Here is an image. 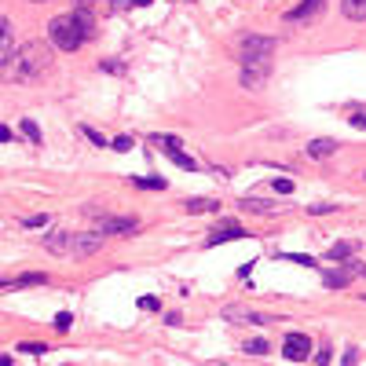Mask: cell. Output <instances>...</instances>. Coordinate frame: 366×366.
<instances>
[{"label": "cell", "instance_id": "cell-1", "mask_svg": "<svg viewBox=\"0 0 366 366\" xmlns=\"http://www.w3.org/2000/svg\"><path fill=\"white\" fill-rule=\"evenodd\" d=\"M51 70V48L45 40H26V45L11 48L0 59V81L8 84H30L37 77H45Z\"/></svg>", "mask_w": 366, "mask_h": 366}, {"label": "cell", "instance_id": "cell-2", "mask_svg": "<svg viewBox=\"0 0 366 366\" xmlns=\"http://www.w3.org/2000/svg\"><path fill=\"white\" fill-rule=\"evenodd\" d=\"M92 30H95V22L88 11H70V15H55L48 22V40L59 51H77L92 37Z\"/></svg>", "mask_w": 366, "mask_h": 366}, {"label": "cell", "instance_id": "cell-3", "mask_svg": "<svg viewBox=\"0 0 366 366\" xmlns=\"http://www.w3.org/2000/svg\"><path fill=\"white\" fill-rule=\"evenodd\" d=\"M45 242V249L51 253H59V257H92V253H100L103 249V234H95V231H51L40 238Z\"/></svg>", "mask_w": 366, "mask_h": 366}, {"label": "cell", "instance_id": "cell-4", "mask_svg": "<svg viewBox=\"0 0 366 366\" xmlns=\"http://www.w3.org/2000/svg\"><path fill=\"white\" fill-rule=\"evenodd\" d=\"M278 48L275 37H242L238 40V55H242V66H267L271 70V55Z\"/></svg>", "mask_w": 366, "mask_h": 366}, {"label": "cell", "instance_id": "cell-5", "mask_svg": "<svg viewBox=\"0 0 366 366\" xmlns=\"http://www.w3.org/2000/svg\"><path fill=\"white\" fill-rule=\"evenodd\" d=\"M150 143L158 147V150H165L168 158H173V161L180 165V168H187V173H194V158H191V154H183V150H180V139H176V136H150Z\"/></svg>", "mask_w": 366, "mask_h": 366}, {"label": "cell", "instance_id": "cell-6", "mask_svg": "<svg viewBox=\"0 0 366 366\" xmlns=\"http://www.w3.org/2000/svg\"><path fill=\"white\" fill-rule=\"evenodd\" d=\"M139 228L136 216H100L95 220V234H132Z\"/></svg>", "mask_w": 366, "mask_h": 366}, {"label": "cell", "instance_id": "cell-7", "mask_svg": "<svg viewBox=\"0 0 366 366\" xmlns=\"http://www.w3.org/2000/svg\"><path fill=\"white\" fill-rule=\"evenodd\" d=\"M356 275H366V267H363V264L337 267V271H326V275H322V286H326V289H344V286H348Z\"/></svg>", "mask_w": 366, "mask_h": 366}, {"label": "cell", "instance_id": "cell-8", "mask_svg": "<svg viewBox=\"0 0 366 366\" xmlns=\"http://www.w3.org/2000/svg\"><path fill=\"white\" fill-rule=\"evenodd\" d=\"M283 356L293 359V363H304L308 356H312V341H308V333H286Z\"/></svg>", "mask_w": 366, "mask_h": 366}, {"label": "cell", "instance_id": "cell-9", "mask_svg": "<svg viewBox=\"0 0 366 366\" xmlns=\"http://www.w3.org/2000/svg\"><path fill=\"white\" fill-rule=\"evenodd\" d=\"M223 319H228V322H249V326H264V322H278V319H271V315H260V312H253V308H238V304L223 308Z\"/></svg>", "mask_w": 366, "mask_h": 366}, {"label": "cell", "instance_id": "cell-10", "mask_svg": "<svg viewBox=\"0 0 366 366\" xmlns=\"http://www.w3.org/2000/svg\"><path fill=\"white\" fill-rule=\"evenodd\" d=\"M319 11H322V0H304L301 8L286 11V22H312V19H319Z\"/></svg>", "mask_w": 366, "mask_h": 366}, {"label": "cell", "instance_id": "cell-11", "mask_svg": "<svg viewBox=\"0 0 366 366\" xmlns=\"http://www.w3.org/2000/svg\"><path fill=\"white\" fill-rule=\"evenodd\" d=\"M234 238H246V231L242 228H238V223H220V228L213 231V234H209V246H220V242H234Z\"/></svg>", "mask_w": 366, "mask_h": 366}, {"label": "cell", "instance_id": "cell-12", "mask_svg": "<svg viewBox=\"0 0 366 366\" xmlns=\"http://www.w3.org/2000/svg\"><path fill=\"white\" fill-rule=\"evenodd\" d=\"M267 74H271V70L267 66H242V88H264V81H267Z\"/></svg>", "mask_w": 366, "mask_h": 366}, {"label": "cell", "instance_id": "cell-13", "mask_svg": "<svg viewBox=\"0 0 366 366\" xmlns=\"http://www.w3.org/2000/svg\"><path fill=\"white\" fill-rule=\"evenodd\" d=\"M304 150H308V158L322 161V158H330V154H337V139H312Z\"/></svg>", "mask_w": 366, "mask_h": 366}, {"label": "cell", "instance_id": "cell-14", "mask_svg": "<svg viewBox=\"0 0 366 366\" xmlns=\"http://www.w3.org/2000/svg\"><path fill=\"white\" fill-rule=\"evenodd\" d=\"M341 11L351 22H366V0H341Z\"/></svg>", "mask_w": 366, "mask_h": 366}, {"label": "cell", "instance_id": "cell-15", "mask_svg": "<svg viewBox=\"0 0 366 366\" xmlns=\"http://www.w3.org/2000/svg\"><path fill=\"white\" fill-rule=\"evenodd\" d=\"M11 45H15V26H11L8 19H0V59L11 51Z\"/></svg>", "mask_w": 366, "mask_h": 366}, {"label": "cell", "instance_id": "cell-16", "mask_svg": "<svg viewBox=\"0 0 366 366\" xmlns=\"http://www.w3.org/2000/svg\"><path fill=\"white\" fill-rule=\"evenodd\" d=\"M48 275H19V278H8V289H26V286H45Z\"/></svg>", "mask_w": 366, "mask_h": 366}, {"label": "cell", "instance_id": "cell-17", "mask_svg": "<svg viewBox=\"0 0 366 366\" xmlns=\"http://www.w3.org/2000/svg\"><path fill=\"white\" fill-rule=\"evenodd\" d=\"M132 183L143 191H165V180H158V176H132Z\"/></svg>", "mask_w": 366, "mask_h": 366}, {"label": "cell", "instance_id": "cell-18", "mask_svg": "<svg viewBox=\"0 0 366 366\" xmlns=\"http://www.w3.org/2000/svg\"><path fill=\"white\" fill-rule=\"evenodd\" d=\"M351 253H356V242H337L330 246V260H348Z\"/></svg>", "mask_w": 366, "mask_h": 366}, {"label": "cell", "instance_id": "cell-19", "mask_svg": "<svg viewBox=\"0 0 366 366\" xmlns=\"http://www.w3.org/2000/svg\"><path fill=\"white\" fill-rule=\"evenodd\" d=\"M209 209H216L213 198H187V213H209Z\"/></svg>", "mask_w": 366, "mask_h": 366}, {"label": "cell", "instance_id": "cell-20", "mask_svg": "<svg viewBox=\"0 0 366 366\" xmlns=\"http://www.w3.org/2000/svg\"><path fill=\"white\" fill-rule=\"evenodd\" d=\"M22 136H26V139H30V143H33V147H40V129H37V125H33L30 118H26V121H22Z\"/></svg>", "mask_w": 366, "mask_h": 366}, {"label": "cell", "instance_id": "cell-21", "mask_svg": "<svg viewBox=\"0 0 366 366\" xmlns=\"http://www.w3.org/2000/svg\"><path fill=\"white\" fill-rule=\"evenodd\" d=\"M70 326H74V315H70V312H59V315H55V330H59V333H66Z\"/></svg>", "mask_w": 366, "mask_h": 366}, {"label": "cell", "instance_id": "cell-22", "mask_svg": "<svg viewBox=\"0 0 366 366\" xmlns=\"http://www.w3.org/2000/svg\"><path fill=\"white\" fill-rule=\"evenodd\" d=\"M81 132H84V139H88V143H95V147H106V139H103L100 132H95V129H88V125H84Z\"/></svg>", "mask_w": 366, "mask_h": 366}, {"label": "cell", "instance_id": "cell-23", "mask_svg": "<svg viewBox=\"0 0 366 366\" xmlns=\"http://www.w3.org/2000/svg\"><path fill=\"white\" fill-rule=\"evenodd\" d=\"M132 147H136V143H132V136H118V139H114V150H121V154H129Z\"/></svg>", "mask_w": 366, "mask_h": 366}, {"label": "cell", "instance_id": "cell-24", "mask_svg": "<svg viewBox=\"0 0 366 366\" xmlns=\"http://www.w3.org/2000/svg\"><path fill=\"white\" fill-rule=\"evenodd\" d=\"M26 228H48V213H37V216H26Z\"/></svg>", "mask_w": 366, "mask_h": 366}, {"label": "cell", "instance_id": "cell-25", "mask_svg": "<svg viewBox=\"0 0 366 366\" xmlns=\"http://www.w3.org/2000/svg\"><path fill=\"white\" fill-rule=\"evenodd\" d=\"M286 260H293V264H304V267H315V260L312 257H301V253H283Z\"/></svg>", "mask_w": 366, "mask_h": 366}, {"label": "cell", "instance_id": "cell-26", "mask_svg": "<svg viewBox=\"0 0 366 366\" xmlns=\"http://www.w3.org/2000/svg\"><path fill=\"white\" fill-rule=\"evenodd\" d=\"M246 351H249V356H264V351H267V341H249Z\"/></svg>", "mask_w": 366, "mask_h": 366}, {"label": "cell", "instance_id": "cell-27", "mask_svg": "<svg viewBox=\"0 0 366 366\" xmlns=\"http://www.w3.org/2000/svg\"><path fill=\"white\" fill-rule=\"evenodd\" d=\"M333 209L337 205H308V213H312V216H326V213H333Z\"/></svg>", "mask_w": 366, "mask_h": 366}, {"label": "cell", "instance_id": "cell-28", "mask_svg": "<svg viewBox=\"0 0 366 366\" xmlns=\"http://www.w3.org/2000/svg\"><path fill=\"white\" fill-rule=\"evenodd\" d=\"M19 351H30V356H40V351H48L45 344H19Z\"/></svg>", "mask_w": 366, "mask_h": 366}, {"label": "cell", "instance_id": "cell-29", "mask_svg": "<svg viewBox=\"0 0 366 366\" xmlns=\"http://www.w3.org/2000/svg\"><path fill=\"white\" fill-rule=\"evenodd\" d=\"M275 191H278V194H289L293 183H289V180H275Z\"/></svg>", "mask_w": 366, "mask_h": 366}, {"label": "cell", "instance_id": "cell-30", "mask_svg": "<svg viewBox=\"0 0 366 366\" xmlns=\"http://www.w3.org/2000/svg\"><path fill=\"white\" fill-rule=\"evenodd\" d=\"M139 308H143V312H154V308H158V297H143V301H139Z\"/></svg>", "mask_w": 366, "mask_h": 366}, {"label": "cell", "instance_id": "cell-31", "mask_svg": "<svg viewBox=\"0 0 366 366\" xmlns=\"http://www.w3.org/2000/svg\"><path fill=\"white\" fill-rule=\"evenodd\" d=\"M348 121H351V125H356V129H366V114H351Z\"/></svg>", "mask_w": 366, "mask_h": 366}, {"label": "cell", "instance_id": "cell-32", "mask_svg": "<svg viewBox=\"0 0 366 366\" xmlns=\"http://www.w3.org/2000/svg\"><path fill=\"white\" fill-rule=\"evenodd\" d=\"M95 8V0H77V11H92Z\"/></svg>", "mask_w": 366, "mask_h": 366}, {"label": "cell", "instance_id": "cell-33", "mask_svg": "<svg viewBox=\"0 0 366 366\" xmlns=\"http://www.w3.org/2000/svg\"><path fill=\"white\" fill-rule=\"evenodd\" d=\"M8 139H11V129L8 125H0V143H8Z\"/></svg>", "mask_w": 366, "mask_h": 366}, {"label": "cell", "instance_id": "cell-34", "mask_svg": "<svg viewBox=\"0 0 366 366\" xmlns=\"http://www.w3.org/2000/svg\"><path fill=\"white\" fill-rule=\"evenodd\" d=\"M326 363H330V348H322L319 351V366H326Z\"/></svg>", "mask_w": 366, "mask_h": 366}, {"label": "cell", "instance_id": "cell-35", "mask_svg": "<svg viewBox=\"0 0 366 366\" xmlns=\"http://www.w3.org/2000/svg\"><path fill=\"white\" fill-rule=\"evenodd\" d=\"M0 366H11V359H8V356H4V359H0Z\"/></svg>", "mask_w": 366, "mask_h": 366}, {"label": "cell", "instance_id": "cell-36", "mask_svg": "<svg viewBox=\"0 0 366 366\" xmlns=\"http://www.w3.org/2000/svg\"><path fill=\"white\" fill-rule=\"evenodd\" d=\"M136 4H139V8H143V4H150V0H136Z\"/></svg>", "mask_w": 366, "mask_h": 366}, {"label": "cell", "instance_id": "cell-37", "mask_svg": "<svg viewBox=\"0 0 366 366\" xmlns=\"http://www.w3.org/2000/svg\"><path fill=\"white\" fill-rule=\"evenodd\" d=\"M30 4H45V0H30Z\"/></svg>", "mask_w": 366, "mask_h": 366}, {"label": "cell", "instance_id": "cell-38", "mask_svg": "<svg viewBox=\"0 0 366 366\" xmlns=\"http://www.w3.org/2000/svg\"><path fill=\"white\" fill-rule=\"evenodd\" d=\"M363 176H366V173H363Z\"/></svg>", "mask_w": 366, "mask_h": 366}]
</instances>
